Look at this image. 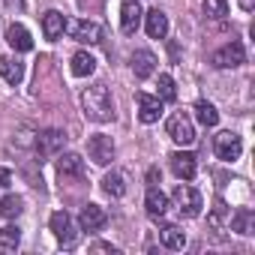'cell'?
I'll list each match as a JSON object with an SVG mask.
<instances>
[{"instance_id":"obj_1","label":"cell","mask_w":255,"mask_h":255,"mask_svg":"<svg viewBox=\"0 0 255 255\" xmlns=\"http://www.w3.org/2000/svg\"><path fill=\"white\" fill-rule=\"evenodd\" d=\"M81 108H84V117L93 120V123H108L114 120V102H111V93L105 84H90L81 90Z\"/></svg>"},{"instance_id":"obj_2","label":"cell","mask_w":255,"mask_h":255,"mask_svg":"<svg viewBox=\"0 0 255 255\" xmlns=\"http://www.w3.org/2000/svg\"><path fill=\"white\" fill-rule=\"evenodd\" d=\"M165 132H168V138H171L174 144H180V147H189V144L195 141V126H192V117H189L186 111H174V114L168 117Z\"/></svg>"},{"instance_id":"obj_3","label":"cell","mask_w":255,"mask_h":255,"mask_svg":"<svg viewBox=\"0 0 255 255\" xmlns=\"http://www.w3.org/2000/svg\"><path fill=\"white\" fill-rule=\"evenodd\" d=\"M171 201H174V207H177V213L180 216H186V219H195L198 213H201V195H198V189H192L189 183H177L174 186V192H171Z\"/></svg>"},{"instance_id":"obj_4","label":"cell","mask_w":255,"mask_h":255,"mask_svg":"<svg viewBox=\"0 0 255 255\" xmlns=\"http://www.w3.org/2000/svg\"><path fill=\"white\" fill-rule=\"evenodd\" d=\"M51 231H54V237H57V243L63 249H72L78 243V225H75V219L66 210L51 213Z\"/></svg>"},{"instance_id":"obj_5","label":"cell","mask_w":255,"mask_h":255,"mask_svg":"<svg viewBox=\"0 0 255 255\" xmlns=\"http://www.w3.org/2000/svg\"><path fill=\"white\" fill-rule=\"evenodd\" d=\"M57 177L63 183H81L87 177L84 159L78 153H60V159H57Z\"/></svg>"},{"instance_id":"obj_6","label":"cell","mask_w":255,"mask_h":255,"mask_svg":"<svg viewBox=\"0 0 255 255\" xmlns=\"http://www.w3.org/2000/svg\"><path fill=\"white\" fill-rule=\"evenodd\" d=\"M66 30H69V36H72L75 42H84V45H96V42H99V36H102L99 24H96V21H90V18L66 21Z\"/></svg>"},{"instance_id":"obj_7","label":"cell","mask_w":255,"mask_h":255,"mask_svg":"<svg viewBox=\"0 0 255 255\" xmlns=\"http://www.w3.org/2000/svg\"><path fill=\"white\" fill-rule=\"evenodd\" d=\"M216 156L222 159V162H234V159H240V153H243V138L237 135V132H219L216 135Z\"/></svg>"},{"instance_id":"obj_8","label":"cell","mask_w":255,"mask_h":255,"mask_svg":"<svg viewBox=\"0 0 255 255\" xmlns=\"http://www.w3.org/2000/svg\"><path fill=\"white\" fill-rule=\"evenodd\" d=\"M243 60H246V51H243L240 42H228V45H222L219 51H213V57H210V63H213L216 69H234V66H240Z\"/></svg>"},{"instance_id":"obj_9","label":"cell","mask_w":255,"mask_h":255,"mask_svg":"<svg viewBox=\"0 0 255 255\" xmlns=\"http://www.w3.org/2000/svg\"><path fill=\"white\" fill-rule=\"evenodd\" d=\"M63 141H66V135H63L60 129H45V132H39V135H36V156H39V162H45L48 156L60 153Z\"/></svg>"},{"instance_id":"obj_10","label":"cell","mask_w":255,"mask_h":255,"mask_svg":"<svg viewBox=\"0 0 255 255\" xmlns=\"http://www.w3.org/2000/svg\"><path fill=\"white\" fill-rule=\"evenodd\" d=\"M87 156L96 165H108L114 159V141H111V135H90L87 138Z\"/></svg>"},{"instance_id":"obj_11","label":"cell","mask_w":255,"mask_h":255,"mask_svg":"<svg viewBox=\"0 0 255 255\" xmlns=\"http://www.w3.org/2000/svg\"><path fill=\"white\" fill-rule=\"evenodd\" d=\"M141 18H144V12H141L138 0H123V6H120V30L132 36L141 27Z\"/></svg>"},{"instance_id":"obj_12","label":"cell","mask_w":255,"mask_h":255,"mask_svg":"<svg viewBox=\"0 0 255 255\" xmlns=\"http://www.w3.org/2000/svg\"><path fill=\"white\" fill-rule=\"evenodd\" d=\"M171 171H174L180 180H192V177L198 174V159H195V153H189V150L171 153Z\"/></svg>"},{"instance_id":"obj_13","label":"cell","mask_w":255,"mask_h":255,"mask_svg":"<svg viewBox=\"0 0 255 255\" xmlns=\"http://www.w3.org/2000/svg\"><path fill=\"white\" fill-rule=\"evenodd\" d=\"M105 222H108V216L99 204H84L81 213H78V228L81 231H99Z\"/></svg>"},{"instance_id":"obj_14","label":"cell","mask_w":255,"mask_h":255,"mask_svg":"<svg viewBox=\"0 0 255 255\" xmlns=\"http://www.w3.org/2000/svg\"><path fill=\"white\" fill-rule=\"evenodd\" d=\"M156 54L153 51H135L132 57H129V66H132V72H135V78H150L153 72H156Z\"/></svg>"},{"instance_id":"obj_15","label":"cell","mask_w":255,"mask_h":255,"mask_svg":"<svg viewBox=\"0 0 255 255\" xmlns=\"http://www.w3.org/2000/svg\"><path fill=\"white\" fill-rule=\"evenodd\" d=\"M162 114V99L150 93H138V120L141 123H156Z\"/></svg>"},{"instance_id":"obj_16","label":"cell","mask_w":255,"mask_h":255,"mask_svg":"<svg viewBox=\"0 0 255 255\" xmlns=\"http://www.w3.org/2000/svg\"><path fill=\"white\" fill-rule=\"evenodd\" d=\"M144 24H147V36L150 39H165L168 36V15L156 6L144 15Z\"/></svg>"},{"instance_id":"obj_17","label":"cell","mask_w":255,"mask_h":255,"mask_svg":"<svg viewBox=\"0 0 255 255\" xmlns=\"http://www.w3.org/2000/svg\"><path fill=\"white\" fill-rule=\"evenodd\" d=\"M144 207H147V213H150L153 219H159V216H165V213H168L171 201H168V195H165L162 189L150 186V189H147V195H144Z\"/></svg>"},{"instance_id":"obj_18","label":"cell","mask_w":255,"mask_h":255,"mask_svg":"<svg viewBox=\"0 0 255 255\" xmlns=\"http://www.w3.org/2000/svg\"><path fill=\"white\" fill-rule=\"evenodd\" d=\"M63 30H66V18H63V12H57V9H48L45 15H42V33H45V39H60L63 36Z\"/></svg>"},{"instance_id":"obj_19","label":"cell","mask_w":255,"mask_h":255,"mask_svg":"<svg viewBox=\"0 0 255 255\" xmlns=\"http://www.w3.org/2000/svg\"><path fill=\"white\" fill-rule=\"evenodd\" d=\"M228 228L237 234H255V213L249 207H240L228 216Z\"/></svg>"},{"instance_id":"obj_20","label":"cell","mask_w":255,"mask_h":255,"mask_svg":"<svg viewBox=\"0 0 255 255\" xmlns=\"http://www.w3.org/2000/svg\"><path fill=\"white\" fill-rule=\"evenodd\" d=\"M6 42H9L15 51H30V48H33V36L27 33L24 24H9V30H6Z\"/></svg>"},{"instance_id":"obj_21","label":"cell","mask_w":255,"mask_h":255,"mask_svg":"<svg viewBox=\"0 0 255 255\" xmlns=\"http://www.w3.org/2000/svg\"><path fill=\"white\" fill-rule=\"evenodd\" d=\"M0 75H3L6 84H21L24 81V63L21 60H12V57H0Z\"/></svg>"},{"instance_id":"obj_22","label":"cell","mask_w":255,"mask_h":255,"mask_svg":"<svg viewBox=\"0 0 255 255\" xmlns=\"http://www.w3.org/2000/svg\"><path fill=\"white\" fill-rule=\"evenodd\" d=\"M102 189H105V195H111V198H123V195H126V174H123V171H108V174L102 177Z\"/></svg>"},{"instance_id":"obj_23","label":"cell","mask_w":255,"mask_h":255,"mask_svg":"<svg viewBox=\"0 0 255 255\" xmlns=\"http://www.w3.org/2000/svg\"><path fill=\"white\" fill-rule=\"evenodd\" d=\"M93 72H96V57H93V54H87V51L72 54V75L87 78V75H93Z\"/></svg>"},{"instance_id":"obj_24","label":"cell","mask_w":255,"mask_h":255,"mask_svg":"<svg viewBox=\"0 0 255 255\" xmlns=\"http://www.w3.org/2000/svg\"><path fill=\"white\" fill-rule=\"evenodd\" d=\"M159 240H162V246H168V249H183V246H186V231L177 228V225H162Z\"/></svg>"},{"instance_id":"obj_25","label":"cell","mask_w":255,"mask_h":255,"mask_svg":"<svg viewBox=\"0 0 255 255\" xmlns=\"http://www.w3.org/2000/svg\"><path fill=\"white\" fill-rule=\"evenodd\" d=\"M195 117H198L201 126H216V123H219V111H216V105L207 102V99H198V102H195Z\"/></svg>"},{"instance_id":"obj_26","label":"cell","mask_w":255,"mask_h":255,"mask_svg":"<svg viewBox=\"0 0 255 255\" xmlns=\"http://www.w3.org/2000/svg\"><path fill=\"white\" fill-rule=\"evenodd\" d=\"M21 243V231L15 225H6V228H0V252H15Z\"/></svg>"},{"instance_id":"obj_27","label":"cell","mask_w":255,"mask_h":255,"mask_svg":"<svg viewBox=\"0 0 255 255\" xmlns=\"http://www.w3.org/2000/svg\"><path fill=\"white\" fill-rule=\"evenodd\" d=\"M228 207H225V201L222 198H216V204H213V210H210V216H207V225L213 228V231H219V228H225L228 225Z\"/></svg>"},{"instance_id":"obj_28","label":"cell","mask_w":255,"mask_h":255,"mask_svg":"<svg viewBox=\"0 0 255 255\" xmlns=\"http://www.w3.org/2000/svg\"><path fill=\"white\" fill-rule=\"evenodd\" d=\"M21 210H24V201L18 195H3L0 198V216L3 219H15V216H21Z\"/></svg>"},{"instance_id":"obj_29","label":"cell","mask_w":255,"mask_h":255,"mask_svg":"<svg viewBox=\"0 0 255 255\" xmlns=\"http://www.w3.org/2000/svg\"><path fill=\"white\" fill-rule=\"evenodd\" d=\"M204 15L213 21H222L228 15V0H204Z\"/></svg>"},{"instance_id":"obj_30","label":"cell","mask_w":255,"mask_h":255,"mask_svg":"<svg viewBox=\"0 0 255 255\" xmlns=\"http://www.w3.org/2000/svg\"><path fill=\"white\" fill-rule=\"evenodd\" d=\"M159 99L162 102H174L177 99V87H174L171 75H159Z\"/></svg>"},{"instance_id":"obj_31","label":"cell","mask_w":255,"mask_h":255,"mask_svg":"<svg viewBox=\"0 0 255 255\" xmlns=\"http://www.w3.org/2000/svg\"><path fill=\"white\" fill-rule=\"evenodd\" d=\"M93 252H111V255H114L117 249H114L111 243H93Z\"/></svg>"},{"instance_id":"obj_32","label":"cell","mask_w":255,"mask_h":255,"mask_svg":"<svg viewBox=\"0 0 255 255\" xmlns=\"http://www.w3.org/2000/svg\"><path fill=\"white\" fill-rule=\"evenodd\" d=\"M9 183H12V174L6 168H0V186H9Z\"/></svg>"},{"instance_id":"obj_33","label":"cell","mask_w":255,"mask_h":255,"mask_svg":"<svg viewBox=\"0 0 255 255\" xmlns=\"http://www.w3.org/2000/svg\"><path fill=\"white\" fill-rule=\"evenodd\" d=\"M237 3H240L243 12H252V9H255V0H237Z\"/></svg>"}]
</instances>
